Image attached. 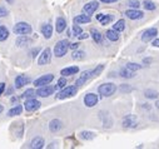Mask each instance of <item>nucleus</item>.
<instances>
[{
    "mask_svg": "<svg viewBox=\"0 0 159 149\" xmlns=\"http://www.w3.org/2000/svg\"><path fill=\"white\" fill-rule=\"evenodd\" d=\"M150 61H152V59H150V58H145V59L143 60V63H144V64H148V63H150Z\"/></svg>",
    "mask_w": 159,
    "mask_h": 149,
    "instance_id": "obj_49",
    "label": "nucleus"
},
{
    "mask_svg": "<svg viewBox=\"0 0 159 149\" xmlns=\"http://www.w3.org/2000/svg\"><path fill=\"white\" fill-rule=\"evenodd\" d=\"M119 75H120L122 78H125V79H130V78H134V76H135L134 72L129 70L127 66L123 68V69H120V72H119Z\"/></svg>",
    "mask_w": 159,
    "mask_h": 149,
    "instance_id": "obj_30",
    "label": "nucleus"
},
{
    "mask_svg": "<svg viewBox=\"0 0 159 149\" xmlns=\"http://www.w3.org/2000/svg\"><path fill=\"white\" fill-rule=\"evenodd\" d=\"M29 82H30V78L29 76H26L24 74H20V75H17V78L14 79V87L17 89H21L23 87H25Z\"/></svg>",
    "mask_w": 159,
    "mask_h": 149,
    "instance_id": "obj_15",
    "label": "nucleus"
},
{
    "mask_svg": "<svg viewBox=\"0 0 159 149\" xmlns=\"http://www.w3.org/2000/svg\"><path fill=\"white\" fill-rule=\"evenodd\" d=\"M72 58H73L74 60H82V59L85 58V53H84L83 50H78V49H76V50H74Z\"/></svg>",
    "mask_w": 159,
    "mask_h": 149,
    "instance_id": "obj_34",
    "label": "nucleus"
},
{
    "mask_svg": "<svg viewBox=\"0 0 159 149\" xmlns=\"http://www.w3.org/2000/svg\"><path fill=\"white\" fill-rule=\"evenodd\" d=\"M98 8H99V3L97 0H93V2H89L83 6V11L88 15H93L98 10Z\"/></svg>",
    "mask_w": 159,
    "mask_h": 149,
    "instance_id": "obj_14",
    "label": "nucleus"
},
{
    "mask_svg": "<svg viewBox=\"0 0 159 149\" xmlns=\"http://www.w3.org/2000/svg\"><path fill=\"white\" fill-rule=\"evenodd\" d=\"M78 48H79V43H72L70 44V49L72 50H76Z\"/></svg>",
    "mask_w": 159,
    "mask_h": 149,
    "instance_id": "obj_46",
    "label": "nucleus"
},
{
    "mask_svg": "<svg viewBox=\"0 0 159 149\" xmlns=\"http://www.w3.org/2000/svg\"><path fill=\"white\" fill-rule=\"evenodd\" d=\"M8 15H9V10L4 5H0V18H4Z\"/></svg>",
    "mask_w": 159,
    "mask_h": 149,
    "instance_id": "obj_40",
    "label": "nucleus"
},
{
    "mask_svg": "<svg viewBox=\"0 0 159 149\" xmlns=\"http://www.w3.org/2000/svg\"><path fill=\"white\" fill-rule=\"evenodd\" d=\"M13 93H14V89H13V88H9L8 91H6V95H11Z\"/></svg>",
    "mask_w": 159,
    "mask_h": 149,
    "instance_id": "obj_47",
    "label": "nucleus"
},
{
    "mask_svg": "<svg viewBox=\"0 0 159 149\" xmlns=\"http://www.w3.org/2000/svg\"><path fill=\"white\" fill-rule=\"evenodd\" d=\"M53 80H54V74H44V75H42V76H39V78H36L35 80H34V85L36 87V88H40V87H44V85H48V84H50Z\"/></svg>",
    "mask_w": 159,
    "mask_h": 149,
    "instance_id": "obj_6",
    "label": "nucleus"
},
{
    "mask_svg": "<svg viewBox=\"0 0 159 149\" xmlns=\"http://www.w3.org/2000/svg\"><path fill=\"white\" fill-rule=\"evenodd\" d=\"M155 105H157V108H159V102H157V103H155Z\"/></svg>",
    "mask_w": 159,
    "mask_h": 149,
    "instance_id": "obj_52",
    "label": "nucleus"
},
{
    "mask_svg": "<svg viewBox=\"0 0 159 149\" xmlns=\"http://www.w3.org/2000/svg\"><path fill=\"white\" fill-rule=\"evenodd\" d=\"M40 105H42V103L39 102L38 99L30 98V99H26V100H25V103H24V109H25L26 112H35V110H38L39 108H40Z\"/></svg>",
    "mask_w": 159,
    "mask_h": 149,
    "instance_id": "obj_8",
    "label": "nucleus"
},
{
    "mask_svg": "<svg viewBox=\"0 0 159 149\" xmlns=\"http://www.w3.org/2000/svg\"><path fill=\"white\" fill-rule=\"evenodd\" d=\"M18 100H19V98H17V97H13V98L10 99L11 103H18Z\"/></svg>",
    "mask_w": 159,
    "mask_h": 149,
    "instance_id": "obj_48",
    "label": "nucleus"
},
{
    "mask_svg": "<svg viewBox=\"0 0 159 149\" xmlns=\"http://www.w3.org/2000/svg\"><path fill=\"white\" fill-rule=\"evenodd\" d=\"M9 38V29L5 25H0V42H5Z\"/></svg>",
    "mask_w": 159,
    "mask_h": 149,
    "instance_id": "obj_31",
    "label": "nucleus"
},
{
    "mask_svg": "<svg viewBox=\"0 0 159 149\" xmlns=\"http://www.w3.org/2000/svg\"><path fill=\"white\" fill-rule=\"evenodd\" d=\"M158 35V29L157 28H149L147 30H144L142 34V42L143 43H149L153 39H155Z\"/></svg>",
    "mask_w": 159,
    "mask_h": 149,
    "instance_id": "obj_9",
    "label": "nucleus"
},
{
    "mask_svg": "<svg viewBox=\"0 0 159 149\" xmlns=\"http://www.w3.org/2000/svg\"><path fill=\"white\" fill-rule=\"evenodd\" d=\"M142 5H143V8L145 10H149V11L157 9V4L154 2H152V0H144V2L142 3Z\"/></svg>",
    "mask_w": 159,
    "mask_h": 149,
    "instance_id": "obj_32",
    "label": "nucleus"
},
{
    "mask_svg": "<svg viewBox=\"0 0 159 149\" xmlns=\"http://www.w3.org/2000/svg\"><path fill=\"white\" fill-rule=\"evenodd\" d=\"M51 49L50 48H45L40 54H39V58H38V65H48L51 61Z\"/></svg>",
    "mask_w": 159,
    "mask_h": 149,
    "instance_id": "obj_5",
    "label": "nucleus"
},
{
    "mask_svg": "<svg viewBox=\"0 0 159 149\" xmlns=\"http://www.w3.org/2000/svg\"><path fill=\"white\" fill-rule=\"evenodd\" d=\"M39 53H40V48H34L30 51V55H31V58H36V55H39Z\"/></svg>",
    "mask_w": 159,
    "mask_h": 149,
    "instance_id": "obj_41",
    "label": "nucleus"
},
{
    "mask_svg": "<svg viewBox=\"0 0 159 149\" xmlns=\"http://www.w3.org/2000/svg\"><path fill=\"white\" fill-rule=\"evenodd\" d=\"M79 137H80V139H83V140H91V139H94L95 133L88 132V130H83V132L79 133Z\"/></svg>",
    "mask_w": 159,
    "mask_h": 149,
    "instance_id": "obj_28",
    "label": "nucleus"
},
{
    "mask_svg": "<svg viewBox=\"0 0 159 149\" xmlns=\"http://www.w3.org/2000/svg\"><path fill=\"white\" fill-rule=\"evenodd\" d=\"M31 149H42L45 147V142L42 137H35L33 138V140L30 142V145H29Z\"/></svg>",
    "mask_w": 159,
    "mask_h": 149,
    "instance_id": "obj_20",
    "label": "nucleus"
},
{
    "mask_svg": "<svg viewBox=\"0 0 159 149\" xmlns=\"http://www.w3.org/2000/svg\"><path fill=\"white\" fill-rule=\"evenodd\" d=\"M91 21V18H90V15H88V14H80V15H76L75 18H74V24H79V25H82V24H88V23H90Z\"/></svg>",
    "mask_w": 159,
    "mask_h": 149,
    "instance_id": "obj_21",
    "label": "nucleus"
},
{
    "mask_svg": "<svg viewBox=\"0 0 159 149\" xmlns=\"http://www.w3.org/2000/svg\"><path fill=\"white\" fill-rule=\"evenodd\" d=\"M21 112H23V106H21V105H19V104H17V105H14V106H13L11 109H9V112H8V115H9V117L20 115V114H21Z\"/></svg>",
    "mask_w": 159,
    "mask_h": 149,
    "instance_id": "obj_27",
    "label": "nucleus"
},
{
    "mask_svg": "<svg viewBox=\"0 0 159 149\" xmlns=\"http://www.w3.org/2000/svg\"><path fill=\"white\" fill-rule=\"evenodd\" d=\"M93 78V72L91 70H85V72H83L82 73V75L79 76L76 80H75V85L79 88V87H82V85H84L89 79H91Z\"/></svg>",
    "mask_w": 159,
    "mask_h": 149,
    "instance_id": "obj_13",
    "label": "nucleus"
},
{
    "mask_svg": "<svg viewBox=\"0 0 159 149\" xmlns=\"http://www.w3.org/2000/svg\"><path fill=\"white\" fill-rule=\"evenodd\" d=\"M127 68H128L129 70H131V72H138V70L142 69V65L138 64V63H128Z\"/></svg>",
    "mask_w": 159,
    "mask_h": 149,
    "instance_id": "obj_36",
    "label": "nucleus"
},
{
    "mask_svg": "<svg viewBox=\"0 0 159 149\" xmlns=\"http://www.w3.org/2000/svg\"><path fill=\"white\" fill-rule=\"evenodd\" d=\"M36 95V91L34 90V89H31V88H29V89H26L24 93H23V98L24 99H30V98H34Z\"/></svg>",
    "mask_w": 159,
    "mask_h": 149,
    "instance_id": "obj_33",
    "label": "nucleus"
},
{
    "mask_svg": "<svg viewBox=\"0 0 159 149\" xmlns=\"http://www.w3.org/2000/svg\"><path fill=\"white\" fill-rule=\"evenodd\" d=\"M61 128H63L61 120H59V119H53V120L49 121V130H50L51 133H58Z\"/></svg>",
    "mask_w": 159,
    "mask_h": 149,
    "instance_id": "obj_18",
    "label": "nucleus"
},
{
    "mask_svg": "<svg viewBox=\"0 0 159 149\" xmlns=\"http://www.w3.org/2000/svg\"><path fill=\"white\" fill-rule=\"evenodd\" d=\"M83 33V29L79 26V24H75V25H73V28H72V34H73V36H79Z\"/></svg>",
    "mask_w": 159,
    "mask_h": 149,
    "instance_id": "obj_37",
    "label": "nucleus"
},
{
    "mask_svg": "<svg viewBox=\"0 0 159 149\" xmlns=\"http://www.w3.org/2000/svg\"><path fill=\"white\" fill-rule=\"evenodd\" d=\"M99 2L104 3V4H113V3H116L119 0H99Z\"/></svg>",
    "mask_w": 159,
    "mask_h": 149,
    "instance_id": "obj_45",
    "label": "nucleus"
},
{
    "mask_svg": "<svg viewBox=\"0 0 159 149\" xmlns=\"http://www.w3.org/2000/svg\"><path fill=\"white\" fill-rule=\"evenodd\" d=\"M3 110H4V106H3L2 104H0V114H2V113H3Z\"/></svg>",
    "mask_w": 159,
    "mask_h": 149,
    "instance_id": "obj_51",
    "label": "nucleus"
},
{
    "mask_svg": "<svg viewBox=\"0 0 159 149\" xmlns=\"http://www.w3.org/2000/svg\"><path fill=\"white\" fill-rule=\"evenodd\" d=\"M113 29L119 32V33H122L125 30V20L124 19H119L118 21H115V24L113 25Z\"/></svg>",
    "mask_w": 159,
    "mask_h": 149,
    "instance_id": "obj_29",
    "label": "nucleus"
},
{
    "mask_svg": "<svg viewBox=\"0 0 159 149\" xmlns=\"http://www.w3.org/2000/svg\"><path fill=\"white\" fill-rule=\"evenodd\" d=\"M90 35H91V39L94 40V43H97V44H102V43H103V35H102V33H100L99 30H97L95 28H93V29L90 30Z\"/></svg>",
    "mask_w": 159,
    "mask_h": 149,
    "instance_id": "obj_24",
    "label": "nucleus"
},
{
    "mask_svg": "<svg viewBox=\"0 0 159 149\" xmlns=\"http://www.w3.org/2000/svg\"><path fill=\"white\" fill-rule=\"evenodd\" d=\"M124 15L130 20H139V19H143V17H144L143 11H140L138 9H128V10H125Z\"/></svg>",
    "mask_w": 159,
    "mask_h": 149,
    "instance_id": "obj_12",
    "label": "nucleus"
},
{
    "mask_svg": "<svg viewBox=\"0 0 159 149\" xmlns=\"http://www.w3.org/2000/svg\"><path fill=\"white\" fill-rule=\"evenodd\" d=\"M105 36H107V39L110 40V42H118L119 38H120V35H119V32L114 30L113 28L105 32Z\"/></svg>",
    "mask_w": 159,
    "mask_h": 149,
    "instance_id": "obj_23",
    "label": "nucleus"
},
{
    "mask_svg": "<svg viewBox=\"0 0 159 149\" xmlns=\"http://www.w3.org/2000/svg\"><path fill=\"white\" fill-rule=\"evenodd\" d=\"M144 97L149 100H155V99L159 98V91H157L155 89H145L144 90Z\"/></svg>",
    "mask_w": 159,
    "mask_h": 149,
    "instance_id": "obj_25",
    "label": "nucleus"
},
{
    "mask_svg": "<svg viewBox=\"0 0 159 149\" xmlns=\"http://www.w3.org/2000/svg\"><path fill=\"white\" fill-rule=\"evenodd\" d=\"M65 87H67V78L61 76V78L58 80V83H57V85H55V89H63V88H65Z\"/></svg>",
    "mask_w": 159,
    "mask_h": 149,
    "instance_id": "obj_38",
    "label": "nucleus"
},
{
    "mask_svg": "<svg viewBox=\"0 0 159 149\" xmlns=\"http://www.w3.org/2000/svg\"><path fill=\"white\" fill-rule=\"evenodd\" d=\"M17 45L18 47H25V45H29L30 43H31V39L30 38H28V35H20L18 39H17Z\"/></svg>",
    "mask_w": 159,
    "mask_h": 149,
    "instance_id": "obj_26",
    "label": "nucleus"
},
{
    "mask_svg": "<svg viewBox=\"0 0 159 149\" xmlns=\"http://www.w3.org/2000/svg\"><path fill=\"white\" fill-rule=\"evenodd\" d=\"M5 88H6V84L4 83V82H0V97L4 94V91H5Z\"/></svg>",
    "mask_w": 159,
    "mask_h": 149,
    "instance_id": "obj_42",
    "label": "nucleus"
},
{
    "mask_svg": "<svg viewBox=\"0 0 159 149\" xmlns=\"http://www.w3.org/2000/svg\"><path fill=\"white\" fill-rule=\"evenodd\" d=\"M104 70V64H99L97 68H94L91 72H93V76H97V75H99Z\"/></svg>",
    "mask_w": 159,
    "mask_h": 149,
    "instance_id": "obj_39",
    "label": "nucleus"
},
{
    "mask_svg": "<svg viewBox=\"0 0 159 149\" xmlns=\"http://www.w3.org/2000/svg\"><path fill=\"white\" fill-rule=\"evenodd\" d=\"M152 45H153L154 48H159V39H158V38H155V39L152 40Z\"/></svg>",
    "mask_w": 159,
    "mask_h": 149,
    "instance_id": "obj_44",
    "label": "nucleus"
},
{
    "mask_svg": "<svg viewBox=\"0 0 159 149\" xmlns=\"http://www.w3.org/2000/svg\"><path fill=\"white\" fill-rule=\"evenodd\" d=\"M115 91H116V85H115L114 83H104V84H100V85L98 87L99 95L105 97V98L112 97Z\"/></svg>",
    "mask_w": 159,
    "mask_h": 149,
    "instance_id": "obj_3",
    "label": "nucleus"
},
{
    "mask_svg": "<svg viewBox=\"0 0 159 149\" xmlns=\"http://www.w3.org/2000/svg\"><path fill=\"white\" fill-rule=\"evenodd\" d=\"M78 93V87L76 85H68L63 89H60V91L57 94V99H68V98H72L74 95H76Z\"/></svg>",
    "mask_w": 159,
    "mask_h": 149,
    "instance_id": "obj_4",
    "label": "nucleus"
},
{
    "mask_svg": "<svg viewBox=\"0 0 159 149\" xmlns=\"http://www.w3.org/2000/svg\"><path fill=\"white\" fill-rule=\"evenodd\" d=\"M13 32H14V34H17V35H29V34L33 33V28L29 23L19 21L13 26Z\"/></svg>",
    "mask_w": 159,
    "mask_h": 149,
    "instance_id": "obj_2",
    "label": "nucleus"
},
{
    "mask_svg": "<svg viewBox=\"0 0 159 149\" xmlns=\"http://www.w3.org/2000/svg\"><path fill=\"white\" fill-rule=\"evenodd\" d=\"M40 32H42V34H43V36L45 39H50L53 36V26H51V24H49V23L43 24L42 28H40Z\"/></svg>",
    "mask_w": 159,
    "mask_h": 149,
    "instance_id": "obj_19",
    "label": "nucleus"
},
{
    "mask_svg": "<svg viewBox=\"0 0 159 149\" xmlns=\"http://www.w3.org/2000/svg\"><path fill=\"white\" fill-rule=\"evenodd\" d=\"M54 91H55V87H51V85L48 84V85H44V87L38 88L36 95L40 97V98H48V97H50Z\"/></svg>",
    "mask_w": 159,
    "mask_h": 149,
    "instance_id": "obj_10",
    "label": "nucleus"
},
{
    "mask_svg": "<svg viewBox=\"0 0 159 149\" xmlns=\"http://www.w3.org/2000/svg\"><path fill=\"white\" fill-rule=\"evenodd\" d=\"M54 147H55V143H51V144L48 145V148H54Z\"/></svg>",
    "mask_w": 159,
    "mask_h": 149,
    "instance_id": "obj_50",
    "label": "nucleus"
},
{
    "mask_svg": "<svg viewBox=\"0 0 159 149\" xmlns=\"http://www.w3.org/2000/svg\"><path fill=\"white\" fill-rule=\"evenodd\" d=\"M89 36H90V35H89L88 33H82L80 35L78 36V39H79V40H84V39H88Z\"/></svg>",
    "mask_w": 159,
    "mask_h": 149,
    "instance_id": "obj_43",
    "label": "nucleus"
},
{
    "mask_svg": "<svg viewBox=\"0 0 159 149\" xmlns=\"http://www.w3.org/2000/svg\"><path fill=\"white\" fill-rule=\"evenodd\" d=\"M65 29H67V20H65L63 17H58L55 20V30L57 33L61 34Z\"/></svg>",
    "mask_w": 159,
    "mask_h": 149,
    "instance_id": "obj_17",
    "label": "nucleus"
},
{
    "mask_svg": "<svg viewBox=\"0 0 159 149\" xmlns=\"http://www.w3.org/2000/svg\"><path fill=\"white\" fill-rule=\"evenodd\" d=\"M76 73H79V68L78 66H68V68H64V69L60 70V75H63V76L75 75Z\"/></svg>",
    "mask_w": 159,
    "mask_h": 149,
    "instance_id": "obj_22",
    "label": "nucleus"
},
{
    "mask_svg": "<svg viewBox=\"0 0 159 149\" xmlns=\"http://www.w3.org/2000/svg\"><path fill=\"white\" fill-rule=\"evenodd\" d=\"M70 49V43L68 39H63V40H59V42L54 45V50H53V53H54V55L57 58H63L64 55H67L68 50Z\"/></svg>",
    "mask_w": 159,
    "mask_h": 149,
    "instance_id": "obj_1",
    "label": "nucleus"
},
{
    "mask_svg": "<svg viewBox=\"0 0 159 149\" xmlns=\"http://www.w3.org/2000/svg\"><path fill=\"white\" fill-rule=\"evenodd\" d=\"M83 102H84V105L87 108H93V106H95L98 104L99 97L95 93H88V94H85V95H84Z\"/></svg>",
    "mask_w": 159,
    "mask_h": 149,
    "instance_id": "obj_7",
    "label": "nucleus"
},
{
    "mask_svg": "<svg viewBox=\"0 0 159 149\" xmlns=\"http://www.w3.org/2000/svg\"><path fill=\"white\" fill-rule=\"evenodd\" d=\"M138 125V120H137V117L133 115V114H128L123 118V127L124 128H135Z\"/></svg>",
    "mask_w": 159,
    "mask_h": 149,
    "instance_id": "obj_11",
    "label": "nucleus"
},
{
    "mask_svg": "<svg viewBox=\"0 0 159 149\" xmlns=\"http://www.w3.org/2000/svg\"><path fill=\"white\" fill-rule=\"evenodd\" d=\"M127 5H128L130 9H139V8L142 6V3L139 2V0H128Z\"/></svg>",
    "mask_w": 159,
    "mask_h": 149,
    "instance_id": "obj_35",
    "label": "nucleus"
},
{
    "mask_svg": "<svg viewBox=\"0 0 159 149\" xmlns=\"http://www.w3.org/2000/svg\"><path fill=\"white\" fill-rule=\"evenodd\" d=\"M97 20L102 24V25H108L109 23H112L113 21V19H114V15H112V14H97Z\"/></svg>",
    "mask_w": 159,
    "mask_h": 149,
    "instance_id": "obj_16",
    "label": "nucleus"
}]
</instances>
